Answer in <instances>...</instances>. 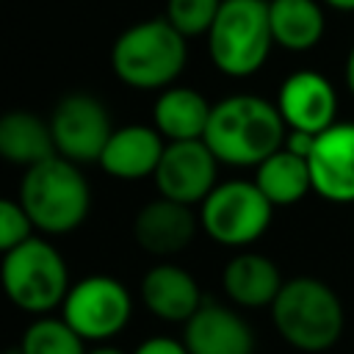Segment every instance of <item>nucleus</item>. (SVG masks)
Listing matches in <instances>:
<instances>
[{
	"label": "nucleus",
	"instance_id": "1",
	"mask_svg": "<svg viewBox=\"0 0 354 354\" xmlns=\"http://www.w3.org/2000/svg\"><path fill=\"white\" fill-rule=\"evenodd\" d=\"M285 136L277 102L257 94H230L213 105L202 141L224 166H260L282 149Z\"/></svg>",
	"mask_w": 354,
	"mask_h": 354
},
{
	"label": "nucleus",
	"instance_id": "2",
	"mask_svg": "<svg viewBox=\"0 0 354 354\" xmlns=\"http://www.w3.org/2000/svg\"><path fill=\"white\" fill-rule=\"evenodd\" d=\"M188 61V39L166 17L141 19L124 28L111 47L113 75L138 91H163L174 86Z\"/></svg>",
	"mask_w": 354,
	"mask_h": 354
},
{
	"label": "nucleus",
	"instance_id": "3",
	"mask_svg": "<svg viewBox=\"0 0 354 354\" xmlns=\"http://www.w3.org/2000/svg\"><path fill=\"white\" fill-rule=\"evenodd\" d=\"M17 199L33 230L44 235H66L86 221L91 210V185L77 163L55 155L25 169Z\"/></svg>",
	"mask_w": 354,
	"mask_h": 354
},
{
	"label": "nucleus",
	"instance_id": "4",
	"mask_svg": "<svg viewBox=\"0 0 354 354\" xmlns=\"http://www.w3.org/2000/svg\"><path fill=\"white\" fill-rule=\"evenodd\" d=\"M271 321L285 343L299 351H326L337 343L346 313L340 296L315 277L285 279L271 304Z\"/></svg>",
	"mask_w": 354,
	"mask_h": 354
},
{
	"label": "nucleus",
	"instance_id": "5",
	"mask_svg": "<svg viewBox=\"0 0 354 354\" xmlns=\"http://www.w3.org/2000/svg\"><path fill=\"white\" fill-rule=\"evenodd\" d=\"M205 39L207 55L221 75L249 77L260 72L274 47L268 0H224Z\"/></svg>",
	"mask_w": 354,
	"mask_h": 354
},
{
	"label": "nucleus",
	"instance_id": "6",
	"mask_svg": "<svg viewBox=\"0 0 354 354\" xmlns=\"http://www.w3.org/2000/svg\"><path fill=\"white\" fill-rule=\"evenodd\" d=\"M0 288L6 299L30 315H50L64 304L72 282L64 254L44 238L30 235L25 243L3 254Z\"/></svg>",
	"mask_w": 354,
	"mask_h": 354
},
{
	"label": "nucleus",
	"instance_id": "7",
	"mask_svg": "<svg viewBox=\"0 0 354 354\" xmlns=\"http://www.w3.org/2000/svg\"><path fill=\"white\" fill-rule=\"evenodd\" d=\"M274 205L263 196L254 180L218 183L199 205V227L221 246L243 249L254 243L271 224Z\"/></svg>",
	"mask_w": 354,
	"mask_h": 354
},
{
	"label": "nucleus",
	"instance_id": "8",
	"mask_svg": "<svg viewBox=\"0 0 354 354\" xmlns=\"http://www.w3.org/2000/svg\"><path fill=\"white\" fill-rule=\"evenodd\" d=\"M133 315V299L124 282L108 274H91L77 279L64 304L61 318L86 340V343H105L116 337Z\"/></svg>",
	"mask_w": 354,
	"mask_h": 354
},
{
	"label": "nucleus",
	"instance_id": "9",
	"mask_svg": "<svg viewBox=\"0 0 354 354\" xmlns=\"http://www.w3.org/2000/svg\"><path fill=\"white\" fill-rule=\"evenodd\" d=\"M47 122L53 130L55 152L77 166L97 163L111 133L116 130L102 100L86 91H72L61 97Z\"/></svg>",
	"mask_w": 354,
	"mask_h": 354
},
{
	"label": "nucleus",
	"instance_id": "10",
	"mask_svg": "<svg viewBox=\"0 0 354 354\" xmlns=\"http://www.w3.org/2000/svg\"><path fill=\"white\" fill-rule=\"evenodd\" d=\"M216 174H218L216 155L202 138H196V141H166L163 158L152 177L160 196L194 207L202 205L207 194L218 185Z\"/></svg>",
	"mask_w": 354,
	"mask_h": 354
},
{
	"label": "nucleus",
	"instance_id": "11",
	"mask_svg": "<svg viewBox=\"0 0 354 354\" xmlns=\"http://www.w3.org/2000/svg\"><path fill=\"white\" fill-rule=\"evenodd\" d=\"M313 191L332 205L354 202V122H335L307 155Z\"/></svg>",
	"mask_w": 354,
	"mask_h": 354
},
{
	"label": "nucleus",
	"instance_id": "12",
	"mask_svg": "<svg viewBox=\"0 0 354 354\" xmlns=\"http://www.w3.org/2000/svg\"><path fill=\"white\" fill-rule=\"evenodd\" d=\"M277 108L288 130L318 136L335 124L337 91L326 75L315 69H299L282 80Z\"/></svg>",
	"mask_w": 354,
	"mask_h": 354
},
{
	"label": "nucleus",
	"instance_id": "13",
	"mask_svg": "<svg viewBox=\"0 0 354 354\" xmlns=\"http://www.w3.org/2000/svg\"><path fill=\"white\" fill-rule=\"evenodd\" d=\"M199 221L188 205L171 202L166 196L149 199L133 218L136 243L152 257H171L191 246Z\"/></svg>",
	"mask_w": 354,
	"mask_h": 354
},
{
	"label": "nucleus",
	"instance_id": "14",
	"mask_svg": "<svg viewBox=\"0 0 354 354\" xmlns=\"http://www.w3.org/2000/svg\"><path fill=\"white\" fill-rule=\"evenodd\" d=\"M183 343L188 354H254V332L246 318L207 299L185 321Z\"/></svg>",
	"mask_w": 354,
	"mask_h": 354
},
{
	"label": "nucleus",
	"instance_id": "15",
	"mask_svg": "<svg viewBox=\"0 0 354 354\" xmlns=\"http://www.w3.org/2000/svg\"><path fill=\"white\" fill-rule=\"evenodd\" d=\"M166 149V138L152 124H124L116 127L100 155V169L116 180H144L152 177Z\"/></svg>",
	"mask_w": 354,
	"mask_h": 354
},
{
	"label": "nucleus",
	"instance_id": "16",
	"mask_svg": "<svg viewBox=\"0 0 354 354\" xmlns=\"http://www.w3.org/2000/svg\"><path fill=\"white\" fill-rule=\"evenodd\" d=\"M141 304L160 321L169 324H185L199 307H202V290L199 282L174 263L152 266L138 285Z\"/></svg>",
	"mask_w": 354,
	"mask_h": 354
},
{
	"label": "nucleus",
	"instance_id": "17",
	"mask_svg": "<svg viewBox=\"0 0 354 354\" xmlns=\"http://www.w3.org/2000/svg\"><path fill=\"white\" fill-rule=\"evenodd\" d=\"M282 285L277 263L260 252H238L221 271V288L238 307H271Z\"/></svg>",
	"mask_w": 354,
	"mask_h": 354
},
{
	"label": "nucleus",
	"instance_id": "18",
	"mask_svg": "<svg viewBox=\"0 0 354 354\" xmlns=\"http://www.w3.org/2000/svg\"><path fill=\"white\" fill-rule=\"evenodd\" d=\"M55 141L50 122L33 111H6L0 116V160L30 169L55 158Z\"/></svg>",
	"mask_w": 354,
	"mask_h": 354
},
{
	"label": "nucleus",
	"instance_id": "19",
	"mask_svg": "<svg viewBox=\"0 0 354 354\" xmlns=\"http://www.w3.org/2000/svg\"><path fill=\"white\" fill-rule=\"evenodd\" d=\"M213 105L191 86H169L152 105V127L166 141H196L207 130Z\"/></svg>",
	"mask_w": 354,
	"mask_h": 354
},
{
	"label": "nucleus",
	"instance_id": "20",
	"mask_svg": "<svg viewBox=\"0 0 354 354\" xmlns=\"http://www.w3.org/2000/svg\"><path fill=\"white\" fill-rule=\"evenodd\" d=\"M268 22L274 44L290 53L313 50L326 30L321 0H268Z\"/></svg>",
	"mask_w": 354,
	"mask_h": 354
},
{
	"label": "nucleus",
	"instance_id": "21",
	"mask_svg": "<svg viewBox=\"0 0 354 354\" xmlns=\"http://www.w3.org/2000/svg\"><path fill=\"white\" fill-rule=\"evenodd\" d=\"M254 185L274 207H290L313 191L310 163L307 158L282 147L268 155L260 166H254Z\"/></svg>",
	"mask_w": 354,
	"mask_h": 354
},
{
	"label": "nucleus",
	"instance_id": "22",
	"mask_svg": "<svg viewBox=\"0 0 354 354\" xmlns=\"http://www.w3.org/2000/svg\"><path fill=\"white\" fill-rule=\"evenodd\" d=\"M22 354H86V340L61 315H36L19 343Z\"/></svg>",
	"mask_w": 354,
	"mask_h": 354
},
{
	"label": "nucleus",
	"instance_id": "23",
	"mask_svg": "<svg viewBox=\"0 0 354 354\" xmlns=\"http://www.w3.org/2000/svg\"><path fill=\"white\" fill-rule=\"evenodd\" d=\"M221 3L224 0H166L163 17L177 33H183L185 39H196L207 36Z\"/></svg>",
	"mask_w": 354,
	"mask_h": 354
},
{
	"label": "nucleus",
	"instance_id": "24",
	"mask_svg": "<svg viewBox=\"0 0 354 354\" xmlns=\"http://www.w3.org/2000/svg\"><path fill=\"white\" fill-rule=\"evenodd\" d=\"M33 235V224L19 199L0 196V254H8Z\"/></svg>",
	"mask_w": 354,
	"mask_h": 354
},
{
	"label": "nucleus",
	"instance_id": "25",
	"mask_svg": "<svg viewBox=\"0 0 354 354\" xmlns=\"http://www.w3.org/2000/svg\"><path fill=\"white\" fill-rule=\"evenodd\" d=\"M133 354H188L185 343L177 340V337H166V335H155V337H147L136 346Z\"/></svg>",
	"mask_w": 354,
	"mask_h": 354
},
{
	"label": "nucleus",
	"instance_id": "26",
	"mask_svg": "<svg viewBox=\"0 0 354 354\" xmlns=\"http://www.w3.org/2000/svg\"><path fill=\"white\" fill-rule=\"evenodd\" d=\"M346 86H348V91L354 97V44H351V50L346 55Z\"/></svg>",
	"mask_w": 354,
	"mask_h": 354
},
{
	"label": "nucleus",
	"instance_id": "27",
	"mask_svg": "<svg viewBox=\"0 0 354 354\" xmlns=\"http://www.w3.org/2000/svg\"><path fill=\"white\" fill-rule=\"evenodd\" d=\"M324 6L335 8V11H343V14H351L354 11V0H321Z\"/></svg>",
	"mask_w": 354,
	"mask_h": 354
},
{
	"label": "nucleus",
	"instance_id": "28",
	"mask_svg": "<svg viewBox=\"0 0 354 354\" xmlns=\"http://www.w3.org/2000/svg\"><path fill=\"white\" fill-rule=\"evenodd\" d=\"M86 354H124V351H122V348H116V346H105V343H100V346L88 348Z\"/></svg>",
	"mask_w": 354,
	"mask_h": 354
},
{
	"label": "nucleus",
	"instance_id": "29",
	"mask_svg": "<svg viewBox=\"0 0 354 354\" xmlns=\"http://www.w3.org/2000/svg\"><path fill=\"white\" fill-rule=\"evenodd\" d=\"M0 354H22V351H19V348H17V351L11 348V351H0Z\"/></svg>",
	"mask_w": 354,
	"mask_h": 354
}]
</instances>
